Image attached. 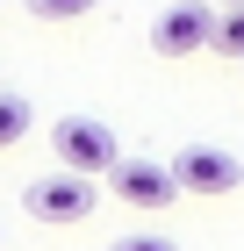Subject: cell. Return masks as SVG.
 <instances>
[{
  "instance_id": "30bf717a",
  "label": "cell",
  "mask_w": 244,
  "mask_h": 251,
  "mask_svg": "<svg viewBox=\"0 0 244 251\" xmlns=\"http://www.w3.org/2000/svg\"><path fill=\"white\" fill-rule=\"evenodd\" d=\"M208 7H244V0H208Z\"/></svg>"
},
{
  "instance_id": "7a4b0ae2",
  "label": "cell",
  "mask_w": 244,
  "mask_h": 251,
  "mask_svg": "<svg viewBox=\"0 0 244 251\" xmlns=\"http://www.w3.org/2000/svg\"><path fill=\"white\" fill-rule=\"evenodd\" d=\"M94 201H101L94 179H86V173H65V165L43 173V179H29V194H22V208L36 215V223H86Z\"/></svg>"
},
{
  "instance_id": "6da1fadb",
  "label": "cell",
  "mask_w": 244,
  "mask_h": 251,
  "mask_svg": "<svg viewBox=\"0 0 244 251\" xmlns=\"http://www.w3.org/2000/svg\"><path fill=\"white\" fill-rule=\"evenodd\" d=\"M51 158L65 165V173L108 179L115 165H122V144H115L108 122H94V115H65V122H51Z\"/></svg>"
},
{
  "instance_id": "277c9868",
  "label": "cell",
  "mask_w": 244,
  "mask_h": 251,
  "mask_svg": "<svg viewBox=\"0 0 244 251\" xmlns=\"http://www.w3.org/2000/svg\"><path fill=\"white\" fill-rule=\"evenodd\" d=\"M208 43H216V7L208 0H172L165 15L151 22V50L158 58H194Z\"/></svg>"
},
{
  "instance_id": "8992f818",
  "label": "cell",
  "mask_w": 244,
  "mask_h": 251,
  "mask_svg": "<svg viewBox=\"0 0 244 251\" xmlns=\"http://www.w3.org/2000/svg\"><path fill=\"white\" fill-rule=\"evenodd\" d=\"M29 122H36L29 94H0V151H7V144H22V136H29Z\"/></svg>"
},
{
  "instance_id": "9c48e42d",
  "label": "cell",
  "mask_w": 244,
  "mask_h": 251,
  "mask_svg": "<svg viewBox=\"0 0 244 251\" xmlns=\"http://www.w3.org/2000/svg\"><path fill=\"white\" fill-rule=\"evenodd\" d=\"M108 251H180L172 237H151V230H136V237H115Z\"/></svg>"
},
{
  "instance_id": "3957f363",
  "label": "cell",
  "mask_w": 244,
  "mask_h": 251,
  "mask_svg": "<svg viewBox=\"0 0 244 251\" xmlns=\"http://www.w3.org/2000/svg\"><path fill=\"white\" fill-rule=\"evenodd\" d=\"M172 179H180V194H237L244 158H230L223 144H180L172 151Z\"/></svg>"
},
{
  "instance_id": "5b68a950",
  "label": "cell",
  "mask_w": 244,
  "mask_h": 251,
  "mask_svg": "<svg viewBox=\"0 0 244 251\" xmlns=\"http://www.w3.org/2000/svg\"><path fill=\"white\" fill-rule=\"evenodd\" d=\"M108 194L115 201H130V208H165V201H180V179H172V158H122L108 173Z\"/></svg>"
},
{
  "instance_id": "52a82bcc",
  "label": "cell",
  "mask_w": 244,
  "mask_h": 251,
  "mask_svg": "<svg viewBox=\"0 0 244 251\" xmlns=\"http://www.w3.org/2000/svg\"><path fill=\"white\" fill-rule=\"evenodd\" d=\"M208 50H223V58L244 65V7H216V43Z\"/></svg>"
},
{
  "instance_id": "ba28073f",
  "label": "cell",
  "mask_w": 244,
  "mask_h": 251,
  "mask_svg": "<svg viewBox=\"0 0 244 251\" xmlns=\"http://www.w3.org/2000/svg\"><path fill=\"white\" fill-rule=\"evenodd\" d=\"M101 0H29V15L36 22H86Z\"/></svg>"
}]
</instances>
